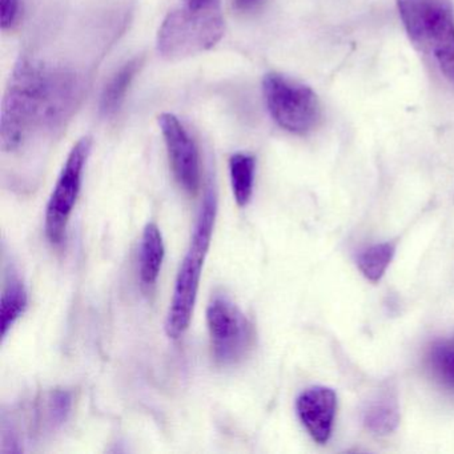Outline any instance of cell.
I'll use <instances>...</instances> for the list:
<instances>
[{"instance_id":"obj_1","label":"cell","mask_w":454,"mask_h":454,"mask_svg":"<svg viewBox=\"0 0 454 454\" xmlns=\"http://www.w3.org/2000/svg\"><path fill=\"white\" fill-rule=\"evenodd\" d=\"M83 87V79L75 71L22 58L2 106V150L14 153L33 132H55L63 127L78 107Z\"/></svg>"},{"instance_id":"obj_2","label":"cell","mask_w":454,"mask_h":454,"mask_svg":"<svg viewBox=\"0 0 454 454\" xmlns=\"http://www.w3.org/2000/svg\"><path fill=\"white\" fill-rule=\"evenodd\" d=\"M217 215V196L211 187L207 190L199 212L198 222L191 238L187 254L183 259L175 283L174 296L166 320L167 336L177 340L184 334L192 318L198 299L201 270L211 246L215 220Z\"/></svg>"},{"instance_id":"obj_3","label":"cell","mask_w":454,"mask_h":454,"mask_svg":"<svg viewBox=\"0 0 454 454\" xmlns=\"http://www.w3.org/2000/svg\"><path fill=\"white\" fill-rule=\"evenodd\" d=\"M409 38L429 50L441 73L454 84V14L448 0H397Z\"/></svg>"},{"instance_id":"obj_4","label":"cell","mask_w":454,"mask_h":454,"mask_svg":"<svg viewBox=\"0 0 454 454\" xmlns=\"http://www.w3.org/2000/svg\"><path fill=\"white\" fill-rule=\"evenodd\" d=\"M220 9L193 12L179 7L167 15L158 34V50L169 60L193 57L212 49L224 35Z\"/></svg>"},{"instance_id":"obj_5","label":"cell","mask_w":454,"mask_h":454,"mask_svg":"<svg viewBox=\"0 0 454 454\" xmlns=\"http://www.w3.org/2000/svg\"><path fill=\"white\" fill-rule=\"evenodd\" d=\"M262 92L270 116L286 131L305 135L320 121V102L310 87L272 73L265 75Z\"/></svg>"},{"instance_id":"obj_6","label":"cell","mask_w":454,"mask_h":454,"mask_svg":"<svg viewBox=\"0 0 454 454\" xmlns=\"http://www.w3.org/2000/svg\"><path fill=\"white\" fill-rule=\"evenodd\" d=\"M207 325L212 355L219 365H233L248 355L254 341V325L232 300L223 294L212 297Z\"/></svg>"},{"instance_id":"obj_7","label":"cell","mask_w":454,"mask_h":454,"mask_svg":"<svg viewBox=\"0 0 454 454\" xmlns=\"http://www.w3.org/2000/svg\"><path fill=\"white\" fill-rule=\"evenodd\" d=\"M91 145L90 137H82L74 145L47 203L44 230L50 243L60 244L65 239L68 220L81 192L82 176L91 153Z\"/></svg>"},{"instance_id":"obj_8","label":"cell","mask_w":454,"mask_h":454,"mask_svg":"<svg viewBox=\"0 0 454 454\" xmlns=\"http://www.w3.org/2000/svg\"><path fill=\"white\" fill-rule=\"evenodd\" d=\"M159 127L175 179L185 192L196 195L200 187V158L195 140L179 118L172 114L159 116Z\"/></svg>"},{"instance_id":"obj_9","label":"cell","mask_w":454,"mask_h":454,"mask_svg":"<svg viewBox=\"0 0 454 454\" xmlns=\"http://www.w3.org/2000/svg\"><path fill=\"white\" fill-rule=\"evenodd\" d=\"M297 414L310 437L318 443H325L332 434L336 416L337 395L325 387H313L297 398Z\"/></svg>"},{"instance_id":"obj_10","label":"cell","mask_w":454,"mask_h":454,"mask_svg":"<svg viewBox=\"0 0 454 454\" xmlns=\"http://www.w3.org/2000/svg\"><path fill=\"white\" fill-rule=\"evenodd\" d=\"M164 256H166V248H164L160 230L155 223H148L143 231L139 259L140 286L145 294L155 288Z\"/></svg>"},{"instance_id":"obj_11","label":"cell","mask_w":454,"mask_h":454,"mask_svg":"<svg viewBox=\"0 0 454 454\" xmlns=\"http://www.w3.org/2000/svg\"><path fill=\"white\" fill-rule=\"evenodd\" d=\"M145 59L134 58V59L121 66L115 75L110 79L107 86L103 90L102 99H100V111L103 115L111 116L121 108V103L126 99L127 91L129 90L135 76L143 67Z\"/></svg>"},{"instance_id":"obj_12","label":"cell","mask_w":454,"mask_h":454,"mask_svg":"<svg viewBox=\"0 0 454 454\" xmlns=\"http://www.w3.org/2000/svg\"><path fill=\"white\" fill-rule=\"evenodd\" d=\"M366 429L374 434L385 435L395 432L400 424V409L397 398L390 393H384L368 403L363 413Z\"/></svg>"},{"instance_id":"obj_13","label":"cell","mask_w":454,"mask_h":454,"mask_svg":"<svg viewBox=\"0 0 454 454\" xmlns=\"http://www.w3.org/2000/svg\"><path fill=\"white\" fill-rule=\"evenodd\" d=\"M28 294L25 284L17 275H10L2 292L0 316H2V339H6L10 329L25 315Z\"/></svg>"},{"instance_id":"obj_14","label":"cell","mask_w":454,"mask_h":454,"mask_svg":"<svg viewBox=\"0 0 454 454\" xmlns=\"http://www.w3.org/2000/svg\"><path fill=\"white\" fill-rule=\"evenodd\" d=\"M256 160L249 153H238L230 159V176L233 196L239 207L248 206L254 193Z\"/></svg>"},{"instance_id":"obj_15","label":"cell","mask_w":454,"mask_h":454,"mask_svg":"<svg viewBox=\"0 0 454 454\" xmlns=\"http://www.w3.org/2000/svg\"><path fill=\"white\" fill-rule=\"evenodd\" d=\"M395 246L390 243L376 244L361 252L357 265L368 280L379 281L384 276L395 256Z\"/></svg>"},{"instance_id":"obj_16","label":"cell","mask_w":454,"mask_h":454,"mask_svg":"<svg viewBox=\"0 0 454 454\" xmlns=\"http://www.w3.org/2000/svg\"><path fill=\"white\" fill-rule=\"evenodd\" d=\"M430 365L446 387L454 389V340L437 342L430 350Z\"/></svg>"},{"instance_id":"obj_17","label":"cell","mask_w":454,"mask_h":454,"mask_svg":"<svg viewBox=\"0 0 454 454\" xmlns=\"http://www.w3.org/2000/svg\"><path fill=\"white\" fill-rule=\"evenodd\" d=\"M20 0H0V26L2 30L12 28L20 20Z\"/></svg>"},{"instance_id":"obj_18","label":"cell","mask_w":454,"mask_h":454,"mask_svg":"<svg viewBox=\"0 0 454 454\" xmlns=\"http://www.w3.org/2000/svg\"><path fill=\"white\" fill-rule=\"evenodd\" d=\"M183 6L193 12H201V10L220 9V0H183Z\"/></svg>"},{"instance_id":"obj_19","label":"cell","mask_w":454,"mask_h":454,"mask_svg":"<svg viewBox=\"0 0 454 454\" xmlns=\"http://www.w3.org/2000/svg\"><path fill=\"white\" fill-rule=\"evenodd\" d=\"M262 0H232L233 9L238 12H249L256 9Z\"/></svg>"}]
</instances>
